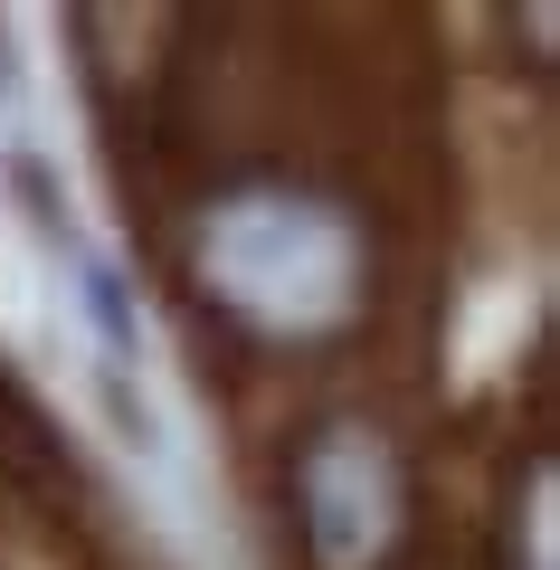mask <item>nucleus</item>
<instances>
[{
	"label": "nucleus",
	"instance_id": "f257e3e1",
	"mask_svg": "<svg viewBox=\"0 0 560 570\" xmlns=\"http://www.w3.org/2000/svg\"><path fill=\"white\" fill-rule=\"evenodd\" d=\"M200 276L219 285L247 324H333L352 295V238L314 200H228L200 247Z\"/></svg>",
	"mask_w": 560,
	"mask_h": 570
},
{
	"label": "nucleus",
	"instance_id": "f03ea898",
	"mask_svg": "<svg viewBox=\"0 0 560 570\" xmlns=\"http://www.w3.org/2000/svg\"><path fill=\"white\" fill-rule=\"evenodd\" d=\"M304 513H314V542L333 561L371 551L390 532V466L371 438H323L314 466H304Z\"/></svg>",
	"mask_w": 560,
	"mask_h": 570
}]
</instances>
